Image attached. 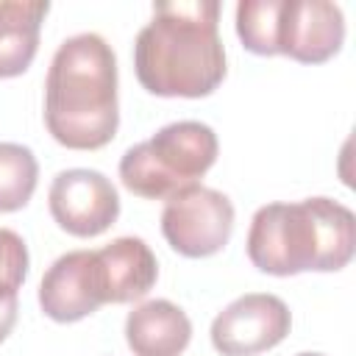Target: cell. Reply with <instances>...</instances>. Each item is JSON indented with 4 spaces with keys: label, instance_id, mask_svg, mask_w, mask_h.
Returning <instances> with one entry per match:
<instances>
[{
    "label": "cell",
    "instance_id": "6da1fadb",
    "mask_svg": "<svg viewBox=\"0 0 356 356\" xmlns=\"http://www.w3.org/2000/svg\"><path fill=\"white\" fill-rule=\"evenodd\" d=\"M134 70L159 97H206L225 78L217 0L156 3L150 22L136 33Z\"/></svg>",
    "mask_w": 356,
    "mask_h": 356
},
{
    "label": "cell",
    "instance_id": "7a4b0ae2",
    "mask_svg": "<svg viewBox=\"0 0 356 356\" xmlns=\"http://www.w3.org/2000/svg\"><path fill=\"white\" fill-rule=\"evenodd\" d=\"M44 125L70 150L108 145L120 125L117 56L100 33H75L53 53L44 81Z\"/></svg>",
    "mask_w": 356,
    "mask_h": 356
},
{
    "label": "cell",
    "instance_id": "3957f363",
    "mask_svg": "<svg viewBox=\"0 0 356 356\" xmlns=\"http://www.w3.org/2000/svg\"><path fill=\"white\" fill-rule=\"evenodd\" d=\"M248 259L267 275L334 273L353 259L356 217L331 197L261 206L248 231Z\"/></svg>",
    "mask_w": 356,
    "mask_h": 356
},
{
    "label": "cell",
    "instance_id": "277c9868",
    "mask_svg": "<svg viewBox=\"0 0 356 356\" xmlns=\"http://www.w3.org/2000/svg\"><path fill=\"white\" fill-rule=\"evenodd\" d=\"M214 161L217 134L200 120H178L122 153L120 181L139 197L167 200L175 192L195 186Z\"/></svg>",
    "mask_w": 356,
    "mask_h": 356
},
{
    "label": "cell",
    "instance_id": "5b68a950",
    "mask_svg": "<svg viewBox=\"0 0 356 356\" xmlns=\"http://www.w3.org/2000/svg\"><path fill=\"white\" fill-rule=\"evenodd\" d=\"M234 231V203L228 195L195 184L167 197L161 234L170 248L186 259H206L222 250Z\"/></svg>",
    "mask_w": 356,
    "mask_h": 356
},
{
    "label": "cell",
    "instance_id": "8992f818",
    "mask_svg": "<svg viewBox=\"0 0 356 356\" xmlns=\"http://www.w3.org/2000/svg\"><path fill=\"white\" fill-rule=\"evenodd\" d=\"M289 328L292 314L278 295L248 292L214 317L211 345L222 356H256L284 342Z\"/></svg>",
    "mask_w": 356,
    "mask_h": 356
},
{
    "label": "cell",
    "instance_id": "52a82bcc",
    "mask_svg": "<svg viewBox=\"0 0 356 356\" xmlns=\"http://www.w3.org/2000/svg\"><path fill=\"white\" fill-rule=\"evenodd\" d=\"M345 42L342 8L331 0H278L273 22L275 56L300 64H320L339 53Z\"/></svg>",
    "mask_w": 356,
    "mask_h": 356
},
{
    "label": "cell",
    "instance_id": "ba28073f",
    "mask_svg": "<svg viewBox=\"0 0 356 356\" xmlns=\"http://www.w3.org/2000/svg\"><path fill=\"white\" fill-rule=\"evenodd\" d=\"M47 206L58 228L72 236H97L120 217V195L114 184L89 167L61 170L47 192Z\"/></svg>",
    "mask_w": 356,
    "mask_h": 356
},
{
    "label": "cell",
    "instance_id": "9c48e42d",
    "mask_svg": "<svg viewBox=\"0 0 356 356\" xmlns=\"http://www.w3.org/2000/svg\"><path fill=\"white\" fill-rule=\"evenodd\" d=\"M106 303V278L97 250H70L42 275L39 306L56 323H75Z\"/></svg>",
    "mask_w": 356,
    "mask_h": 356
},
{
    "label": "cell",
    "instance_id": "30bf717a",
    "mask_svg": "<svg viewBox=\"0 0 356 356\" xmlns=\"http://www.w3.org/2000/svg\"><path fill=\"white\" fill-rule=\"evenodd\" d=\"M125 339L134 356H181L192 339V323L181 306L156 298L128 312Z\"/></svg>",
    "mask_w": 356,
    "mask_h": 356
},
{
    "label": "cell",
    "instance_id": "8fae6325",
    "mask_svg": "<svg viewBox=\"0 0 356 356\" xmlns=\"http://www.w3.org/2000/svg\"><path fill=\"white\" fill-rule=\"evenodd\" d=\"M106 278V303H131L145 298L156 278L159 261L150 245L139 236H117L97 250Z\"/></svg>",
    "mask_w": 356,
    "mask_h": 356
},
{
    "label": "cell",
    "instance_id": "7c38bea8",
    "mask_svg": "<svg viewBox=\"0 0 356 356\" xmlns=\"http://www.w3.org/2000/svg\"><path fill=\"white\" fill-rule=\"evenodd\" d=\"M47 0H0V78L22 75L39 47Z\"/></svg>",
    "mask_w": 356,
    "mask_h": 356
},
{
    "label": "cell",
    "instance_id": "4fadbf2b",
    "mask_svg": "<svg viewBox=\"0 0 356 356\" xmlns=\"http://www.w3.org/2000/svg\"><path fill=\"white\" fill-rule=\"evenodd\" d=\"M39 178V164L31 147L17 142H0V211L22 209Z\"/></svg>",
    "mask_w": 356,
    "mask_h": 356
},
{
    "label": "cell",
    "instance_id": "5bb4252c",
    "mask_svg": "<svg viewBox=\"0 0 356 356\" xmlns=\"http://www.w3.org/2000/svg\"><path fill=\"white\" fill-rule=\"evenodd\" d=\"M25 275H28L25 239L11 228H0V295H17Z\"/></svg>",
    "mask_w": 356,
    "mask_h": 356
},
{
    "label": "cell",
    "instance_id": "9a60e30c",
    "mask_svg": "<svg viewBox=\"0 0 356 356\" xmlns=\"http://www.w3.org/2000/svg\"><path fill=\"white\" fill-rule=\"evenodd\" d=\"M17 323V295H0V342L11 334Z\"/></svg>",
    "mask_w": 356,
    "mask_h": 356
},
{
    "label": "cell",
    "instance_id": "2e32d148",
    "mask_svg": "<svg viewBox=\"0 0 356 356\" xmlns=\"http://www.w3.org/2000/svg\"><path fill=\"white\" fill-rule=\"evenodd\" d=\"M298 356H323V353H298Z\"/></svg>",
    "mask_w": 356,
    "mask_h": 356
}]
</instances>
